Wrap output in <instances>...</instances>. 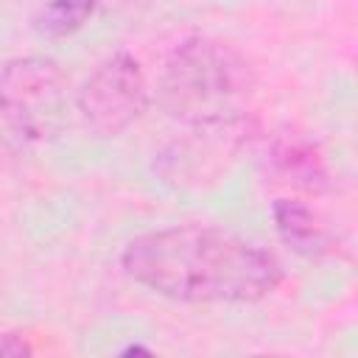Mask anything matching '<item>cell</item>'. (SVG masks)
<instances>
[{"mask_svg": "<svg viewBox=\"0 0 358 358\" xmlns=\"http://www.w3.org/2000/svg\"><path fill=\"white\" fill-rule=\"evenodd\" d=\"M255 73L241 50L221 39H182L165 59L157 101L185 126L221 123L252 115Z\"/></svg>", "mask_w": 358, "mask_h": 358, "instance_id": "2", "label": "cell"}, {"mask_svg": "<svg viewBox=\"0 0 358 358\" xmlns=\"http://www.w3.org/2000/svg\"><path fill=\"white\" fill-rule=\"evenodd\" d=\"M271 215H274V229L280 235V241L302 255V257H322L330 252V232L322 224V218L299 199H277L271 204Z\"/></svg>", "mask_w": 358, "mask_h": 358, "instance_id": "7", "label": "cell"}, {"mask_svg": "<svg viewBox=\"0 0 358 358\" xmlns=\"http://www.w3.org/2000/svg\"><path fill=\"white\" fill-rule=\"evenodd\" d=\"M123 355H151V350L148 347H140V344H131V347L123 350Z\"/></svg>", "mask_w": 358, "mask_h": 358, "instance_id": "10", "label": "cell"}, {"mask_svg": "<svg viewBox=\"0 0 358 358\" xmlns=\"http://www.w3.org/2000/svg\"><path fill=\"white\" fill-rule=\"evenodd\" d=\"M34 347L28 344L25 336L20 333H0V355H14V358H22V355H31Z\"/></svg>", "mask_w": 358, "mask_h": 358, "instance_id": "9", "label": "cell"}, {"mask_svg": "<svg viewBox=\"0 0 358 358\" xmlns=\"http://www.w3.org/2000/svg\"><path fill=\"white\" fill-rule=\"evenodd\" d=\"M271 168L280 182L305 190L324 193L330 187V171L319 154V148L302 134H280L271 145Z\"/></svg>", "mask_w": 358, "mask_h": 358, "instance_id": "6", "label": "cell"}, {"mask_svg": "<svg viewBox=\"0 0 358 358\" xmlns=\"http://www.w3.org/2000/svg\"><path fill=\"white\" fill-rule=\"evenodd\" d=\"M67 123V78L48 56H20L0 70L3 145L56 137Z\"/></svg>", "mask_w": 358, "mask_h": 358, "instance_id": "3", "label": "cell"}, {"mask_svg": "<svg viewBox=\"0 0 358 358\" xmlns=\"http://www.w3.org/2000/svg\"><path fill=\"white\" fill-rule=\"evenodd\" d=\"M78 112L98 137H117L148 106V81L131 53L106 56L78 90Z\"/></svg>", "mask_w": 358, "mask_h": 358, "instance_id": "5", "label": "cell"}, {"mask_svg": "<svg viewBox=\"0 0 358 358\" xmlns=\"http://www.w3.org/2000/svg\"><path fill=\"white\" fill-rule=\"evenodd\" d=\"M98 0H48L34 20V28L45 39H62L76 34L92 14Z\"/></svg>", "mask_w": 358, "mask_h": 358, "instance_id": "8", "label": "cell"}, {"mask_svg": "<svg viewBox=\"0 0 358 358\" xmlns=\"http://www.w3.org/2000/svg\"><path fill=\"white\" fill-rule=\"evenodd\" d=\"M120 266L137 285L176 302H257L274 294L285 277L268 249L201 224L131 238Z\"/></svg>", "mask_w": 358, "mask_h": 358, "instance_id": "1", "label": "cell"}, {"mask_svg": "<svg viewBox=\"0 0 358 358\" xmlns=\"http://www.w3.org/2000/svg\"><path fill=\"white\" fill-rule=\"evenodd\" d=\"M255 123L252 115L221 120V123H196L176 140H171L154 159V171L165 185L196 190L218 182L229 162L252 140Z\"/></svg>", "mask_w": 358, "mask_h": 358, "instance_id": "4", "label": "cell"}]
</instances>
